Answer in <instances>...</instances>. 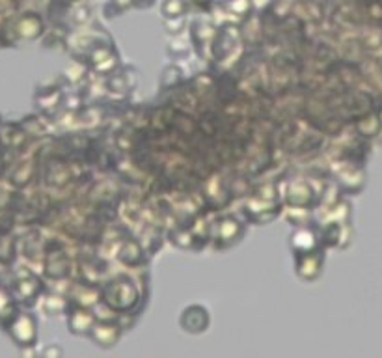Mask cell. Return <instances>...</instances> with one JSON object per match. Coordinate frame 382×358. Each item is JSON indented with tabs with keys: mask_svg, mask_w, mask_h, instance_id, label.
I'll use <instances>...</instances> for the list:
<instances>
[{
	"mask_svg": "<svg viewBox=\"0 0 382 358\" xmlns=\"http://www.w3.org/2000/svg\"><path fill=\"white\" fill-rule=\"evenodd\" d=\"M6 330L19 347H30L37 340V321L32 314H16L6 321Z\"/></svg>",
	"mask_w": 382,
	"mask_h": 358,
	"instance_id": "cell-1",
	"label": "cell"
},
{
	"mask_svg": "<svg viewBox=\"0 0 382 358\" xmlns=\"http://www.w3.org/2000/svg\"><path fill=\"white\" fill-rule=\"evenodd\" d=\"M43 32V23L36 13H25L16 23V34L21 40H36Z\"/></svg>",
	"mask_w": 382,
	"mask_h": 358,
	"instance_id": "cell-2",
	"label": "cell"
},
{
	"mask_svg": "<svg viewBox=\"0 0 382 358\" xmlns=\"http://www.w3.org/2000/svg\"><path fill=\"white\" fill-rule=\"evenodd\" d=\"M297 269H299V275L304 280H315L321 275V269H323V258L321 256H314L311 252L300 254Z\"/></svg>",
	"mask_w": 382,
	"mask_h": 358,
	"instance_id": "cell-3",
	"label": "cell"
},
{
	"mask_svg": "<svg viewBox=\"0 0 382 358\" xmlns=\"http://www.w3.org/2000/svg\"><path fill=\"white\" fill-rule=\"evenodd\" d=\"M92 336L101 347H112L114 343L118 342L119 328L116 325H107V323L105 325H93Z\"/></svg>",
	"mask_w": 382,
	"mask_h": 358,
	"instance_id": "cell-4",
	"label": "cell"
},
{
	"mask_svg": "<svg viewBox=\"0 0 382 358\" xmlns=\"http://www.w3.org/2000/svg\"><path fill=\"white\" fill-rule=\"evenodd\" d=\"M93 323H95V319H93V316L88 310H77L69 317V328H71V333L75 334L92 333Z\"/></svg>",
	"mask_w": 382,
	"mask_h": 358,
	"instance_id": "cell-5",
	"label": "cell"
},
{
	"mask_svg": "<svg viewBox=\"0 0 382 358\" xmlns=\"http://www.w3.org/2000/svg\"><path fill=\"white\" fill-rule=\"evenodd\" d=\"M317 243V239H315V234L311 229H299L297 234H293L291 237V244H293V249L299 252V254H306V252H310L311 249Z\"/></svg>",
	"mask_w": 382,
	"mask_h": 358,
	"instance_id": "cell-6",
	"label": "cell"
},
{
	"mask_svg": "<svg viewBox=\"0 0 382 358\" xmlns=\"http://www.w3.org/2000/svg\"><path fill=\"white\" fill-rule=\"evenodd\" d=\"M192 311H194L192 321L181 323V325H183V328H185L186 333H203L207 325H209V316H207V311L200 306H194Z\"/></svg>",
	"mask_w": 382,
	"mask_h": 358,
	"instance_id": "cell-7",
	"label": "cell"
},
{
	"mask_svg": "<svg viewBox=\"0 0 382 358\" xmlns=\"http://www.w3.org/2000/svg\"><path fill=\"white\" fill-rule=\"evenodd\" d=\"M16 290L21 301H28V299H34V297L37 295V291H40V282H37L34 276H26V278L17 282Z\"/></svg>",
	"mask_w": 382,
	"mask_h": 358,
	"instance_id": "cell-8",
	"label": "cell"
},
{
	"mask_svg": "<svg viewBox=\"0 0 382 358\" xmlns=\"http://www.w3.org/2000/svg\"><path fill=\"white\" fill-rule=\"evenodd\" d=\"M13 316H16V311H13V301H11L10 293L4 287H0V321L2 319L10 321Z\"/></svg>",
	"mask_w": 382,
	"mask_h": 358,
	"instance_id": "cell-9",
	"label": "cell"
},
{
	"mask_svg": "<svg viewBox=\"0 0 382 358\" xmlns=\"http://www.w3.org/2000/svg\"><path fill=\"white\" fill-rule=\"evenodd\" d=\"M162 10H165V13L168 17H177L183 8H181V4L177 0H166L165 4H162Z\"/></svg>",
	"mask_w": 382,
	"mask_h": 358,
	"instance_id": "cell-10",
	"label": "cell"
}]
</instances>
